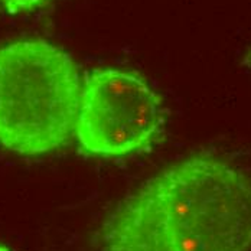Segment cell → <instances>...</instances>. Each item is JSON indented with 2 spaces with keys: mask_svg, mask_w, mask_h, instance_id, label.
Wrapping results in <instances>:
<instances>
[{
  "mask_svg": "<svg viewBox=\"0 0 251 251\" xmlns=\"http://www.w3.org/2000/svg\"><path fill=\"white\" fill-rule=\"evenodd\" d=\"M101 251H249L251 177L212 154L168 166L108 217Z\"/></svg>",
  "mask_w": 251,
  "mask_h": 251,
  "instance_id": "1",
  "label": "cell"
},
{
  "mask_svg": "<svg viewBox=\"0 0 251 251\" xmlns=\"http://www.w3.org/2000/svg\"><path fill=\"white\" fill-rule=\"evenodd\" d=\"M81 81L73 56L45 39L0 47V146L41 156L75 130Z\"/></svg>",
  "mask_w": 251,
  "mask_h": 251,
  "instance_id": "2",
  "label": "cell"
},
{
  "mask_svg": "<svg viewBox=\"0 0 251 251\" xmlns=\"http://www.w3.org/2000/svg\"><path fill=\"white\" fill-rule=\"evenodd\" d=\"M165 125L160 96L133 73L94 70L81 84L76 140L84 151L120 159L151 146Z\"/></svg>",
  "mask_w": 251,
  "mask_h": 251,
  "instance_id": "3",
  "label": "cell"
},
{
  "mask_svg": "<svg viewBox=\"0 0 251 251\" xmlns=\"http://www.w3.org/2000/svg\"><path fill=\"white\" fill-rule=\"evenodd\" d=\"M52 0H0V6L10 15L32 12L47 6Z\"/></svg>",
  "mask_w": 251,
  "mask_h": 251,
  "instance_id": "4",
  "label": "cell"
},
{
  "mask_svg": "<svg viewBox=\"0 0 251 251\" xmlns=\"http://www.w3.org/2000/svg\"><path fill=\"white\" fill-rule=\"evenodd\" d=\"M244 67L251 71V50L247 52V55H246V58H244Z\"/></svg>",
  "mask_w": 251,
  "mask_h": 251,
  "instance_id": "5",
  "label": "cell"
},
{
  "mask_svg": "<svg viewBox=\"0 0 251 251\" xmlns=\"http://www.w3.org/2000/svg\"><path fill=\"white\" fill-rule=\"evenodd\" d=\"M0 251H12L6 244H3V243H0Z\"/></svg>",
  "mask_w": 251,
  "mask_h": 251,
  "instance_id": "6",
  "label": "cell"
}]
</instances>
